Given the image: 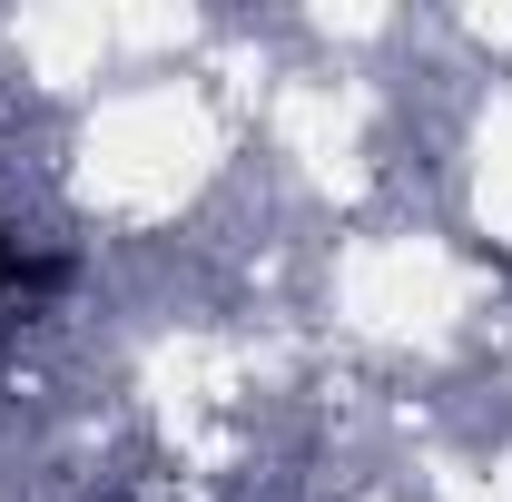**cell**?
<instances>
[{
  "instance_id": "6da1fadb",
  "label": "cell",
  "mask_w": 512,
  "mask_h": 502,
  "mask_svg": "<svg viewBox=\"0 0 512 502\" xmlns=\"http://www.w3.org/2000/svg\"><path fill=\"white\" fill-rule=\"evenodd\" d=\"M10 286H69V266H60V256H20L10 227H0V296H10Z\"/></svg>"
}]
</instances>
